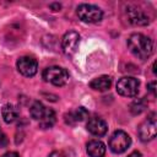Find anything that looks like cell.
Masks as SVG:
<instances>
[{"label":"cell","mask_w":157,"mask_h":157,"mask_svg":"<svg viewBox=\"0 0 157 157\" xmlns=\"http://www.w3.org/2000/svg\"><path fill=\"white\" fill-rule=\"evenodd\" d=\"M129 50L139 59H147L153 53V42L142 33H132L128 38Z\"/></svg>","instance_id":"1"},{"label":"cell","mask_w":157,"mask_h":157,"mask_svg":"<svg viewBox=\"0 0 157 157\" xmlns=\"http://www.w3.org/2000/svg\"><path fill=\"white\" fill-rule=\"evenodd\" d=\"M76 12H77L78 18L83 22H87V23H97L103 17V11L98 6L91 5V4L78 5Z\"/></svg>","instance_id":"2"},{"label":"cell","mask_w":157,"mask_h":157,"mask_svg":"<svg viewBox=\"0 0 157 157\" xmlns=\"http://www.w3.org/2000/svg\"><path fill=\"white\" fill-rule=\"evenodd\" d=\"M43 78L54 86H64L69 80V72L60 66H49L43 71Z\"/></svg>","instance_id":"3"},{"label":"cell","mask_w":157,"mask_h":157,"mask_svg":"<svg viewBox=\"0 0 157 157\" xmlns=\"http://www.w3.org/2000/svg\"><path fill=\"white\" fill-rule=\"evenodd\" d=\"M130 145H131V139L123 130L114 131L113 135L109 139V142H108V146H109L110 151L114 152V153H123V152H125L129 148Z\"/></svg>","instance_id":"4"},{"label":"cell","mask_w":157,"mask_h":157,"mask_svg":"<svg viewBox=\"0 0 157 157\" xmlns=\"http://www.w3.org/2000/svg\"><path fill=\"white\" fill-rule=\"evenodd\" d=\"M140 82L132 76H124L117 82V92L124 97H135L139 92Z\"/></svg>","instance_id":"5"},{"label":"cell","mask_w":157,"mask_h":157,"mask_svg":"<svg viewBox=\"0 0 157 157\" xmlns=\"http://www.w3.org/2000/svg\"><path fill=\"white\" fill-rule=\"evenodd\" d=\"M156 131H157V129H156V114L151 113L148 115V118L145 119L139 125V129H137L139 137L141 141H150V140L155 139Z\"/></svg>","instance_id":"6"},{"label":"cell","mask_w":157,"mask_h":157,"mask_svg":"<svg viewBox=\"0 0 157 157\" xmlns=\"http://www.w3.org/2000/svg\"><path fill=\"white\" fill-rule=\"evenodd\" d=\"M16 66H17L18 72L22 74L23 76H27V77L34 76L37 74V70H38V63L32 56H21V58H18L17 63H16Z\"/></svg>","instance_id":"7"},{"label":"cell","mask_w":157,"mask_h":157,"mask_svg":"<svg viewBox=\"0 0 157 157\" xmlns=\"http://www.w3.org/2000/svg\"><path fill=\"white\" fill-rule=\"evenodd\" d=\"M78 42H80V34L77 32H75V31L66 32L61 39V49H63L64 54H66L69 56L74 55L77 50Z\"/></svg>","instance_id":"8"},{"label":"cell","mask_w":157,"mask_h":157,"mask_svg":"<svg viewBox=\"0 0 157 157\" xmlns=\"http://www.w3.org/2000/svg\"><path fill=\"white\" fill-rule=\"evenodd\" d=\"M87 130L94 135V136H103L107 134L108 131V125L107 123L102 119V118H98V117H94V118H91L86 125Z\"/></svg>","instance_id":"9"},{"label":"cell","mask_w":157,"mask_h":157,"mask_svg":"<svg viewBox=\"0 0 157 157\" xmlns=\"http://www.w3.org/2000/svg\"><path fill=\"white\" fill-rule=\"evenodd\" d=\"M128 18L129 22H131L135 26H145L150 22L148 17L146 16V13L136 7H129L128 9Z\"/></svg>","instance_id":"10"},{"label":"cell","mask_w":157,"mask_h":157,"mask_svg":"<svg viewBox=\"0 0 157 157\" xmlns=\"http://www.w3.org/2000/svg\"><path fill=\"white\" fill-rule=\"evenodd\" d=\"M86 151L90 157H104L105 146L99 140H91L86 146Z\"/></svg>","instance_id":"11"},{"label":"cell","mask_w":157,"mask_h":157,"mask_svg":"<svg viewBox=\"0 0 157 157\" xmlns=\"http://www.w3.org/2000/svg\"><path fill=\"white\" fill-rule=\"evenodd\" d=\"M110 86H112V78H110V76H107V75L98 76L90 82V87L92 90L99 91V92H104V91L109 90Z\"/></svg>","instance_id":"12"},{"label":"cell","mask_w":157,"mask_h":157,"mask_svg":"<svg viewBox=\"0 0 157 157\" xmlns=\"http://www.w3.org/2000/svg\"><path fill=\"white\" fill-rule=\"evenodd\" d=\"M87 115H88V112L83 107H78L65 115V121L67 124H75L77 121H82L85 118H87Z\"/></svg>","instance_id":"13"},{"label":"cell","mask_w":157,"mask_h":157,"mask_svg":"<svg viewBox=\"0 0 157 157\" xmlns=\"http://www.w3.org/2000/svg\"><path fill=\"white\" fill-rule=\"evenodd\" d=\"M1 115L4 118V121L10 124V123H13L17 117H18V110L15 105L12 104H5L1 109Z\"/></svg>","instance_id":"14"},{"label":"cell","mask_w":157,"mask_h":157,"mask_svg":"<svg viewBox=\"0 0 157 157\" xmlns=\"http://www.w3.org/2000/svg\"><path fill=\"white\" fill-rule=\"evenodd\" d=\"M45 112H47V107H44V104H43L42 102H39V101H36V102L31 105V108H29L31 117H32L34 120H38V121L42 120V118L44 117Z\"/></svg>","instance_id":"15"},{"label":"cell","mask_w":157,"mask_h":157,"mask_svg":"<svg viewBox=\"0 0 157 157\" xmlns=\"http://www.w3.org/2000/svg\"><path fill=\"white\" fill-rule=\"evenodd\" d=\"M54 123H55V113H54L53 109L47 108V112H45L44 117L39 121V126L42 129H49L54 125Z\"/></svg>","instance_id":"16"},{"label":"cell","mask_w":157,"mask_h":157,"mask_svg":"<svg viewBox=\"0 0 157 157\" xmlns=\"http://www.w3.org/2000/svg\"><path fill=\"white\" fill-rule=\"evenodd\" d=\"M146 108V101L145 99H137L131 104V112L134 114H139L141 113L144 109Z\"/></svg>","instance_id":"17"},{"label":"cell","mask_w":157,"mask_h":157,"mask_svg":"<svg viewBox=\"0 0 157 157\" xmlns=\"http://www.w3.org/2000/svg\"><path fill=\"white\" fill-rule=\"evenodd\" d=\"M6 144H7V137H6V135L1 131V129H0V147H4V146H6Z\"/></svg>","instance_id":"18"},{"label":"cell","mask_w":157,"mask_h":157,"mask_svg":"<svg viewBox=\"0 0 157 157\" xmlns=\"http://www.w3.org/2000/svg\"><path fill=\"white\" fill-rule=\"evenodd\" d=\"M49 157H66V155L63 151H54L49 155Z\"/></svg>","instance_id":"19"},{"label":"cell","mask_w":157,"mask_h":157,"mask_svg":"<svg viewBox=\"0 0 157 157\" xmlns=\"http://www.w3.org/2000/svg\"><path fill=\"white\" fill-rule=\"evenodd\" d=\"M1 157H20V156H18V153H17V152L10 151V152H6V153H4Z\"/></svg>","instance_id":"20"},{"label":"cell","mask_w":157,"mask_h":157,"mask_svg":"<svg viewBox=\"0 0 157 157\" xmlns=\"http://www.w3.org/2000/svg\"><path fill=\"white\" fill-rule=\"evenodd\" d=\"M50 7L53 9V11H59L60 7H61V5L60 4H50Z\"/></svg>","instance_id":"21"},{"label":"cell","mask_w":157,"mask_h":157,"mask_svg":"<svg viewBox=\"0 0 157 157\" xmlns=\"http://www.w3.org/2000/svg\"><path fill=\"white\" fill-rule=\"evenodd\" d=\"M128 157H142V155H141L139 151H134V152H131Z\"/></svg>","instance_id":"22"},{"label":"cell","mask_w":157,"mask_h":157,"mask_svg":"<svg viewBox=\"0 0 157 157\" xmlns=\"http://www.w3.org/2000/svg\"><path fill=\"white\" fill-rule=\"evenodd\" d=\"M155 83H156L155 81H152V82H150V83H148V90H150L153 94H155Z\"/></svg>","instance_id":"23"}]
</instances>
